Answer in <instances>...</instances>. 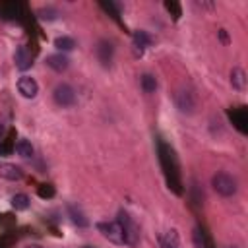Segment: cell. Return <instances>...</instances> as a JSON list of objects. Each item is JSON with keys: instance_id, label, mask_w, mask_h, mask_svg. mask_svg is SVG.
<instances>
[{"instance_id": "3", "label": "cell", "mask_w": 248, "mask_h": 248, "mask_svg": "<svg viewBox=\"0 0 248 248\" xmlns=\"http://www.w3.org/2000/svg\"><path fill=\"white\" fill-rule=\"evenodd\" d=\"M124 231V236H126V244L128 246H136L138 244V238H140V231L136 227V223L132 221V217L126 213V211H120L118 213V219H116Z\"/></svg>"}, {"instance_id": "1", "label": "cell", "mask_w": 248, "mask_h": 248, "mask_svg": "<svg viewBox=\"0 0 248 248\" xmlns=\"http://www.w3.org/2000/svg\"><path fill=\"white\" fill-rule=\"evenodd\" d=\"M211 186H213V190H215L217 194H221V196H225V198L234 196L236 190H238V182H236V178L231 176L229 172H217V174H213V178H211Z\"/></svg>"}, {"instance_id": "9", "label": "cell", "mask_w": 248, "mask_h": 248, "mask_svg": "<svg viewBox=\"0 0 248 248\" xmlns=\"http://www.w3.org/2000/svg\"><path fill=\"white\" fill-rule=\"evenodd\" d=\"M46 66L52 68L54 72H64L68 68V58L64 54H48L46 56Z\"/></svg>"}, {"instance_id": "17", "label": "cell", "mask_w": 248, "mask_h": 248, "mask_svg": "<svg viewBox=\"0 0 248 248\" xmlns=\"http://www.w3.org/2000/svg\"><path fill=\"white\" fill-rule=\"evenodd\" d=\"M192 238H194V244H196L198 248H207V244H205V238L202 236V232H200L198 229H194V234H192Z\"/></svg>"}, {"instance_id": "4", "label": "cell", "mask_w": 248, "mask_h": 248, "mask_svg": "<svg viewBox=\"0 0 248 248\" xmlns=\"http://www.w3.org/2000/svg\"><path fill=\"white\" fill-rule=\"evenodd\" d=\"M52 95H54L56 105H60V107H72L76 103V91L68 83H58Z\"/></svg>"}, {"instance_id": "5", "label": "cell", "mask_w": 248, "mask_h": 248, "mask_svg": "<svg viewBox=\"0 0 248 248\" xmlns=\"http://www.w3.org/2000/svg\"><path fill=\"white\" fill-rule=\"evenodd\" d=\"M17 91L21 93V97H25V99H33V97L37 95V91H39V85H37V81H35L33 78H29V76H21V78L17 79Z\"/></svg>"}, {"instance_id": "18", "label": "cell", "mask_w": 248, "mask_h": 248, "mask_svg": "<svg viewBox=\"0 0 248 248\" xmlns=\"http://www.w3.org/2000/svg\"><path fill=\"white\" fill-rule=\"evenodd\" d=\"M2 134H4V126L0 124V138H2Z\"/></svg>"}, {"instance_id": "8", "label": "cell", "mask_w": 248, "mask_h": 248, "mask_svg": "<svg viewBox=\"0 0 248 248\" xmlns=\"http://www.w3.org/2000/svg\"><path fill=\"white\" fill-rule=\"evenodd\" d=\"M159 246L161 248H180V240L176 231H167L159 234Z\"/></svg>"}, {"instance_id": "15", "label": "cell", "mask_w": 248, "mask_h": 248, "mask_svg": "<svg viewBox=\"0 0 248 248\" xmlns=\"http://www.w3.org/2000/svg\"><path fill=\"white\" fill-rule=\"evenodd\" d=\"M141 85H143L145 93H153V91L157 89V81H155V78L149 76V74H143V76H141Z\"/></svg>"}, {"instance_id": "14", "label": "cell", "mask_w": 248, "mask_h": 248, "mask_svg": "<svg viewBox=\"0 0 248 248\" xmlns=\"http://www.w3.org/2000/svg\"><path fill=\"white\" fill-rule=\"evenodd\" d=\"M54 46L60 48V50H72V48L76 46V41H74L72 37H58V39L54 41Z\"/></svg>"}, {"instance_id": "7", "label": "cell", "mask_w": 248, "mask_h": 248, "mask_svg": "<svg viewBox=\"0 0 248 248\" xmlns=\"http://www.w3.org/2000/svg\"><path fill=\"white\" fill-rule=\"evenodd\" d=\"M0 176L6 180H21L23 170L14 163H0Z\"/></svg>"}, {"instance_id": "16", "label": "cell", "mask_w": 248, "mask_h": 248, "mask_svg": "<svg viewBox=\"0 0 248 248\" xmlns=\"http://www.w3.org/2000/svg\"><path fill=\"white\" fill-rule=\"evenodd\" d=\"M70 213H72V221H74V223H78L79 227H85V225H87V219L81 215V211H79V209L76 211V207H74V205H70Z\"/></svg>"}, {"instance_id": "6", "label": "cell", "mask_w": 248, "mask_h": 248, "mask_svg": "<svg viewBox=\"0 0 248 248\" xmlns=\"http://www.w3.org/2000/svg\"><path fill=\"white\" fill-rule=\"evenodd\" d=\"M14 60H16V68H19V70H27L33 64L31 52L27 50V46H17L16 54H14Z\"/></svg>"}, {"instance_id": "2", "label": "cell", "mask_w": 248, "mask_h": 248, "mask_svg": "<svg viewBox=\"0 0 248 248\" xmlns=\"http://www.w3.org/2000/svg\"><path fill=\"white\" fill-rule=\"evenodd\" d=\"M97 231L112 244H126V236L118 221H101L97 223Z\"/></svg>"}, {"instance_id": "11", "label": "cell", "mask_w": 248, "mask_h": 248, "mask_svg": "<svg viewBox=\"0 0 248 248\" xmlns=\"http://www.w3.org/2000/svg\"><path fill=\"white\" fill-rule=\"evenodd\" d=\"M149 45V37L143 33V31H138L136 35H134V52H136V56H141L143 54V48Z\"/></svg>"}, {"instance_id": "10", "label": "cell", "mask_w": 248, "mask_h": 248, "mask_svg": "<svg viewBox=\"0 0 248 248\" xmlns=\"http://www.w3.org/2000/svg\"><path fill=\"white\" fill-rule=\"evenodd\" d=\"M231 85L236 91H246V72L242 68H232V72H231Z\"/></svg>"}, {"instance_id": "12", "label": "cell", "mask_w": 248, "mask_h": 248, "mask_svg": "<svg viewBox=\"0 0 248 248\" xmlns=\"http://www.w3.org/2000/svg\"><path fill=\"white\" fill-rule=\"evenodd\" d=\"M16 151H17V155L23 157V159H31V157H33V145H31L27 140H19V141L16 143Z\"/></svg>"}, {"instance_id": "13", "label": "cell", "mask_w": 248, "mask_h": 248, "mask_svg": "<svg viewBox=\"0 0 248 248\" xmlns=\"http://www.w3.org/2000/svg\"><path fill=\"white\" fill-rule=\"evenodd\" d=\"M29 203H31V202H29V198H27L25 194H16V196H12V207L17 209V211L27 209Z\"/></svg>"}, {"instance_id": "19", "label": "cell", "mask_w": 248, "mask_h": 248, "mask_svg": "<svg viewBox=\"0 0 248 248\" xmlns=\"http://www.w3.org/2000/svg\"><path fill=\"white\" fill-rule=\"evenodd\" d=\"M25 248H41V246H37V244H31V246H25Z\"/></svg>"}]
</instances>
